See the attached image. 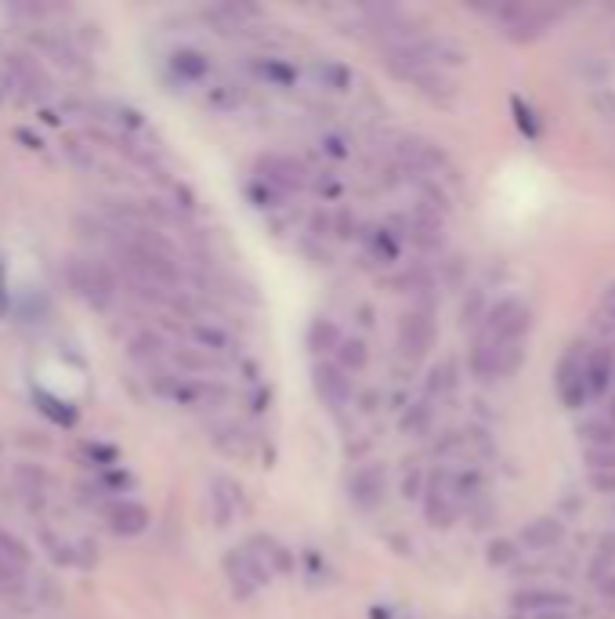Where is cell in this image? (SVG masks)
Returning <instances> with one entry per match:
<instances>
[{"mask_svg": "<svg viewBox=\"0 0 615 619\" xmlns=\"http://www.w3.org/2000/svg\"><path fill=\"white\" fill-rule=\"evenodd\" d=\"M406 496H424V486H420V471H413V475H406Z\"/></svg>", "mask_w": 615, "mask_h": 619, "instance_id": "obj_40", "label": "cell"}, {"mask_svg": "<svg viewBox=\"0 0 615 619\" xmlns=\"http://www.w3.org/2000/svg\"><path fill=\"white\" fill-rule=\"evenodd\" d=\"M587 359H590L587 348H583V344H572V348L561 355L558 370H554V384H558V395L568 410H579V406H587V399H590Z\"/></svg>", "mask_w": 615, "mask_h": 619, "instance_id": "obj_4", "label": "cell"}, {"mask_svg": "<svg viewBox=\"0 0 615 619\" xmlns=\"http://www.w3.org/2000/svg\"><path fill=\"white\" fill-rule=\"evenodd\" d=\"M590 478H594V486L605 489V493H608V489H615V471H594Z\"/></svg>", "mask_w": 615, "mask_h": 619, "instance_id": "obj_38", "label": "cell"}, {"mask_svg": "<svg viewBox=\"0 0 615 619\" xmlns=\"http://www.w3.org/2000/svg\"><path fill=\"white\" fill-rule=\"evenodd\" d=\"M33 40H37L40 48L48 51L55 62H62V66H80V55H76L73 44H69L66 37H58V33H48V37H44V33H37Z\"/></svg>", "mask_w": 615, "mask_h": 619, "instance_id": "obj_22", "label": "cell"}, {"mask_svg": "<svg viewBox=\"0 0 615 619\" xmlns=\"http://www.w3.org/2000/svg\"><path fill=\"white\" fill-rule=\"evenodd\" d=\"M171 69L178 73L181 80H203V77H207L210 62H207V55H203V51H196V48H178V51L171 55Z\"/></svg>", "mask_w": 615, "mask_h": 619, "instance_id": "obj_19", "label": "cell"}, {"mask_svg": "<svg viewBox=\"0 0 615 619\" xmlns=\"http://www.w3.org/2000/svg\"><path fill=\"white\" fill-rule=\"evenodd\" d=\"M579 439L590 449H615V424L608 417L587 420V424H579Z\"/></svg>", "mask_w": 615, "mask_h": 619, "instance_id": "obj_21", "label": "cell"}, {"mask_svg": "<svg viewBox=\"0 0 615 619\" xmlns=\"http://www.w3.org/2000/svg\"><path fill=\"white\" fill-rule=\"evenodd\" d=\"M456 388V362L442 359L435 370L427 373V395H449Z\"/></svg>", "mask_w": 615, "mask_h": 619, "instance_id": "obj_24", "label": "cell"}, {"mask_svg": "<svg viewBox=\"0 0 615 619\" xmlns=\"http://www.w3.org/2000/svg\"><path fill=\"white\" fill-rule=\"evenodd\" d=\"M572 605V598L561 591H518L514 594V609H529V612H558V609H568Z\"/></svg>", "mask_w": 615, "mask_h": 619, "instance_id": "obj_18", "label": "cell"}, {"mask_svg": "<svg viewBox=\"0 0 615 619\" xmlns=\"http://www.w3.org/2000/svg\"><path fill=\"white\" fill-rule=\"evenodd\" d=\"M456 504H460V475L449 471V467H438L435 475L427 478L424 486V515L435 529L453 525L456 518Z\"/></svg>", "mask_w": 615, "mask_h": 619, "instance_id": "obj_3", "label": "cell"}, {"mask_svg": "<svg viewBox=\"0 0 615 619\" xmlns=\"http://www.w3.org/2000/svg\"><path fill=\"white\" fill-rule=\"evenodd\" d=\"M11 312V294H8V279H4V265H0V319Z\"/></svg>", "mask_w": 615, "mask_h": 619, "instance_id": "obj_37", "label": "cell"}, {"mask_svg": "<svg viewBox=\"0 0 615 619\" xmlns=\"http://www.w3.org/2000/svg\"><path fill=\"white\" fill-rule=\"evenodd\" d=\"M478 312H482V294H478V290H471V301H467L464 305V326L467 323H478Z\"/></svg>", "mask_w": 615, "mask_h": 619, "instance_id": "obj_36", "label": "cell"}, {"mask_svg": "<svg viewBox=\"0 0 615 619\" xmlns=\"http://www.w3.org/2000/svg\"><path fill=\"white\" fill-rule=\"evenodd\" d=\"M601 312L608 315V319H615V283L605 290V297H601Z\"/></svg>", "mask_w": 615, "mask_h": 619, "instance_id": "obj_39", "label": "cell"}, {"mask_svg": "<svg viewBox=\"0 0 615 619\" xmlns=\"http://www.w3.org/2000/svg\"><path fill=\"white\" fill-rule=\"evenodd\" d=\"M529 326H532V312L521 305L518 297H507V301H500V305L485 315V334L492 341H521V337L529 334Z\"/></svg>", "mask_w": 615, "mask_h": 619, "instance_id": "obj_6", "label": "cell"}, {"mask_svg": "<svg viewBox=\"0 0 615 619\" xmlns=\"http://www.w3.org/2000/svg\"><path fill=\"white\" fill-rule=\"evenodd\" d=\"M189 334H192V341H196L199 352H228V334H221L218 326L196 323Z\"/></svg>", "mask_w": 615, "mask_h": 619, "instance_id": "obj_25", "label": "cell"}, {"mask_svg": "<svg viewBox=\"0 0 615 619\" xmlns=\"http://www.w3.org/2000/svg\"><path fill=\"white\" fill-rule=\"evenodd\" d=\"M257 543L265 547V554H268V558H272V565H275V569H279V572H290V569H294V558L286 554V547H279V543H275V540H257Z\"/></svg>", "mask_w": 615, "mask_h": 619, "instance_id": "obj_29", "label": "cell"}, {"mask_svg": "<svg viewBox=\"0 0 615 619\" xmlns=\"http://www.w3.org/2000/svg\"><path fill=\"white\" fill-rule=\"evenodd\" d=\"M355 229V218H348V210H341V218H337V236H351Z\"/></svg>", "mask_w": 615, "mask_h": 619, "instance_id": "obj_41", "label": "cell"}, {"mask_svg": "<svg viewBox=\"0 0 615 619\" xmlns=\"http://www.w3.org/2000/svg\"><path fill=\"white\" fill-rule=\"evenodd\" d=\"M561 536H565V525L558 518H536V522H529L521 529V543L529 551H550L554 543H561Z\"/></svg>", "mask_w": 615, "mask_h": 619, "instance_id": "obj_16", "label": "cell"}, {"mask_svg": "<svg viewBox=\"0 0 615 619\" xmlns=\"http://www.w3.org/2000/svg\"><path fill=\"white\" fill-rule=\"evenodd\" d=\"M518 558V551H514V543L507 540H492L489 543V565H507Z\"/></svg>", "mask_w": 615, "mask_h": 619, "instance_id": "obj_30", "label": "cell"}, {"mask_svg": "<svg viewBox=\"0 0 615 619\" xmlns=\"http://www.w3.org/2000/svg\"><path fill=\"white\" fill-rule=\"evenodd\" d=\"M319 77H326V80H330V87H333V91H344V87H348V69H344V66H333V62H322V66H319Z\"/></svg>", "mask_w": 615, "mask_h": 619, "instance_id": "obj_31", "label": "cell"}, {"mask_svg": "<svg viewBox=\"0 0 615 619\" xmlns=\"http://www.w3.org/2000/svg\"><path fill=\"white\" fill-rule=\"evenodd\" d=\"M66 286L95 312H109L116 301V290H120L113 268L95 258H80V254L66 261Z\"/></svg>", "mask_w": 615, "mask_h": 619, "instance_id": "obj_1", "label": "cell"}, {"mask_svg": "<svg viewBox=\"0 0 615 619\" xmlns=\"http://www.w3.org/2000/svg\"><path fill=\"white\" fill-rule=\"evenodd\" d=\"M369 362V348L362 337H344L341 348H337V366H341L344 373H359L366 370Z\"/></svg>", "mask_w": 615, "mask_h": 619, "instance_id": "obj_20", "label": "cell"}, {"mask_svg": "<svg viewBox=\"0 0 615 619\" xmlns=\"http://www.w3.org/2000/svg\"><path fill=\"white\" fill-rule=\"evenodd\" d=\"M102 515H105V525H109L116 536H142L145 529H149V511H145V504L127 500V496L109 500V504L102 507Z\"/></svg>", "mask_w": 615, "mask_h": 619, "instance_id": "obj_10", "label": "cell"}, {"mask_svg": "<svg viewBox=\"0 0 615 619\" xmlns=\"http://www.w3.org/2000/svg\"><path fill=\"white\" fill-rule=\"evenodd\" d=\"M435 344V319L427 308H417V312H406L402 323H398V352L406 355L409 362L424 359Z\"/></svg>", "mask_w": 615, "mask_h": 619, "instance_id": "obj_7", "label": "cell"}, {"mask_svg": "<svg viewBox=\"0 0 615 619\" xmlns=\"http://www.w3.org/2000/svg\"><path fill=\"white\" fill-rule=\"evenodd\" d=\"M409 239H413L420 250H427V254L442 250L445 229H442V221H438V214H431V210H417V218L409 221Z\"/></svg>", "mask_w": 615, "mask_h": 619, "instance_id": "obj_15", "label": "cell"}, {"mask_svg": "<svg viewBox=\"0 0 615 619\" xmlns=\"http://www.w3.org/2000/svg\"><path fill=\"white\" fill-rule=\"evenodd\" d=\"M312 384H315V395L322 399V406H330V410H344L351 399V377L337 366V362H319L312 370Z\"/></svg>", "mask_w": 615, "mask_h": 619, "instance_id": "obj_9", "label": "cell"}, {"mask_svg": "<svg viewBox=\"0 0 615 619\" xmlns=\"http://www.w3.org/2000/svg\"><path fill=\"white\" fill-rule=\"evenodd\" d=\"M605 417H608V420H612V424H615V399H608V406H605Z\"/></svg>", "mask_w": 615, "mask_h": 619, "instance_id": "obj_44", "label": "cell"}, {"mask_svg": "<svg viewBox=\"0 0 615 619\" xmlns=\"http://www.w3.org/2000/svg\"><path fill=\"white\" fill-rule=\"evenodd\" d=\"M525 359L521 341H496V377H511Z\"/></svg>", "mask_w": 615, "mask_h": 619, "instance_id": "obj_23", "label": "cell"}, {"mask_svg": "<svg viewBox=\"0 0 615 619\" xmlns=\"http://www.w3.org/2000/svg\"><path fill=\"white\" fill-rule=\"evenodd\" d=\"M131 355H134V359H142V362H156L163 355V341L156 334H149V330H145V334H138L131 341Z\"/></svg>", "mask_w": 615, "mask_h": 619, "instance_id": "obj_26", "label": "cell"}, {"mask_svg": "<svg viewBox=\"0 0 615 619\" xmlns=\"http://www.w3.org/2000/svg\"><path fill=\"white\" fill-rule=\"evenodd\" d=\"M492 15L503 22L507 37L511 40H536L543 37V29L550 26L554 11L536 8V4H525V0H511V4H496Z\"/></svg>", "mask_w": 615, "mask_h": 619, "instance_id": "obj_5", "label": "cell"}, {"mask_svg": "<svg viewBox=\"0 0 615 619\" xmlns=\"http://www.w3.org/2000/svg\"><path fill=\"white\" fill-rule=\"evenodd\" d=\"M612 373H615V355L612 348H594L587 359V384H590V399H605L612 388Z\"/></svg>", "mask_w": 615, "mask_h": 619, "instance_id": "obj_14", "label": "cell"}, {"mask_svg": "<svg viewBox=\"0 0 615 619\" xmlns=\"http://www.w3.org/2000/svg\"><path fill=\"white\" fill-rule=\"evenodd\" d=\"M341 330H337V323H333L330 315H315L312 326H308V348H312L315 355H326L333 352L337 355V348H341Z\"/></svg>", "mask_w": 615, "mask_h": 619, "instance_id": "obj_17", "label": "cell"}, {"mask_svg": "<svg viewBox=\"0 0 615 619\" xmlns=\"http://www.w3.org/2000/svg\"><path fill=\"white\" fill-rule=\"evenodd\" d=\"M587 460L594 471H615V449H587Z\"/></svg>", "mask_w": 615, "mask_h": 619, "instance_id": "obj_32", "label": "cell"}, {"mask_svg": "<svg viewBox=\"0 0 615 619\" xmlns=\"http://www.w3.org/2000/svg\"><path fill=\"white\" fill-rule=\"evenodd\" d=\"M536 619H565V609H558V612H543V616H536Z\"/></svg>", "mask_w": 615, "mask_h": 619, "instance_id": "obj_43", "label": "cell"}, {"mask_svg": "<svg viewBox=\"0 0 615 619\" xmlns=\"http://www.w3.org/2000/svg\"><path fill=\"white\" fill-rule=\"evenodd\" d=\"M384 493H388V471L380 464H366L359 467L348 482V496L351 504L362 507V511H373V507L384 504Z\"/></svg>", "mask_w": 615, "mask_h": 619, "instance_id": "obj_8", "label": "cell"}, {"mask_svg": "<svg viewBox=\"0 0 615 619\" xmlns=\"http://www.w3.org/2000/svg\"><path fill=\"white\" fill-rule=\"evenodd\" d=\"M66 153H69V160L80 167V171H95V167H98L95 149H91V145H84V142H76V138H69V142H66Z\"/></svg>", "mask_w": 615, "mask_h": 619, "instance_id": "obj_27", "label": "cell"}, {"mask_svg": "<svg viewBox=\"0 0 615 619\" xmlns=\"http://www.w3.org/2000/svg\"><path fill=\"white\" fill-rule=\"evenodd\" d=\"M261 73H265V77H272V80H279V84H290V80H294V69H286V66H279V62H261Z\"/></svg>", "mask_w": 615, "mask_h": 619, "instance_id": "obj_35", "label": "cell"}, {"mask_svg": "<svg viewBox=\"0 0 615 619\" xmlns=\"http://www.w3.org/2000/svg\"><path fill=\"white\" fill-rule=\"evenodd\" d=\"M257 171H261V178H265L268 185H279V189H286V192H301L304 185H308V167H304L301 160H294V156L272 153L257 163Z\"/></svg>", "mask_w": 615, "mask_h": 619, "instance_id": "obj_12", "label": "cell"}, {"mask_svg": "<svg viewBox=\"0 0 615 619\" xmlns=\"http://www.w3.org/2000/svg\"><path fill=\"white\" fill-rule=\"evenodd\" d=\"M174 359H178V366H185V370H210V366H214L207 355H199V352H174Z\"/></svg>", "mask_w": 615, "mask_h": 619, "instance_id": "obj_33", "label": "cell"}, {"mask_svg": "<svg viewBox=\"0 0 615 619\" xmlns=\"http://www.w3.org/2000/svg\"><path fill=\"white\" fill-rule=\"evenodd\" d=\"M0 80L8 87L11 95L22 98V102H37L51 91L48 73L40 69V62L33 55H22V51H11L0 62Z\"/></svg>", "mask_w": 615, "mask_h": 619, "instance_id": "obj_2", "label": "cell"}, {"mask_svg": "<svg viewBox=\"0 0 615 619\" xmlns=\"http://www.w3.org/2000/svg\"><path fill=\"white\" fill-rule=\"evenodd\" d=\"M373 250H377V254H384V261H395L398 247L391 243L388 229H377V236H373Z\"/></svg>", "mask_w": 615, "mask_h": 619, "instance_id": "obj_34", "label": "cell"}, {"mask_svg": "<svg viewBox=\"0 0 615 619\" xmlns=\"http://www.w3.org/2000/svg\"><path fill=\"white\" fill-rule=\"evenodd\" d=\"M427 420H431V410H427V402H420V406H413V410L402 417V428H406L409 435H424Z\"/></svg>", "mask_w": 615, "mask_h": 619, "instance_id": "obj_28", "label": "cell"}, {"mask_svg": "<svg viewBox=\"0 0 615 619\" xmlns=\"http://www.w3.org/2000/svg\"><path fill=\"white\" fill-rule=\"evenodd\" d=\"M225 569H228V580H232V587H236L239 598H246V594L254 591L257 583H261V565H257V558L250 551H232L225 558Z\"/></svg>", "mask_w": 615, "mask_h": 619, "instance_id": "obj_13", "label": "cell"}, {"mask_svg": "<svg viewBox=\"0 0 615 619\" xmlns=\"http://www.w3.org/2000/svg\"><path fill=\"white\" fill-rule=\"evenodd\" d=\"M326 149H330L333 156H348V149H344L341 138H326Z\"/></svg>", "mask_w": 615, "mask_h": 619, "instance_id": "obj_42", "label": "cell"}, {"mask_svg": "<svg viewBox=\"0 0 615 619\" xmlns=\"http://www.w3.org/2000/svg\"><path fill=\"white\" fill-rule=\"evenodd\" d=\"M26 572H29L26 543L0 529V591H19Z\"/></svg>", "mask_w": 615, "mask_h": 619, "instance_id": "obj_11", "label": "cell"}]
</instances>
